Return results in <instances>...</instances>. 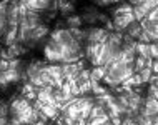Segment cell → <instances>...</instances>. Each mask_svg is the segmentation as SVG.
Masks as SVG:
<instances>
[{
  "instance_id": "cell-26",
  "label": "cell",
  "mask_w": 158,
  "mask_h": 125,
  "mask_svg": "<svg viewBox=\"0 0 158 125\" xmlns=\"http://www.w3.org/2000/svg\"><path fill=\"white\" fill-rule=\"evenodd\" d=\"M110 123L112 125H122V117H112L110 119Z\"/></svg>"
},
{
  "instance_id": "cell-20",
  "label": "cell",
  "mask_w": 158,
  "mask_h": 125,
  "mask_svg": "<svg viewBox=\"0 0 158 125\" xmlns=\"http://www.w3.org/2000/svg\"><path fill=\"white\" fill-rule=\"evenodd\" d=\"M148 50H150V57H152V58H156V55H158V47H156V44H150V45H148Z\"/></svg>"
},
{
  "instance_id": "cell-27",
  "label": "cell",
  "mask_w": 158,
  "mask_h": 125,
  "mask_svg": "<svg viewBox=\"0 0 158 125\" xmlns=\"http://www.w3.org/2000/svg\"><path fill=\"white\" fill-rule=\"evenodd\" d=\"M148 84H150V85H155V87H156V84H158V75L153 74V75L150 77V80H148Z\"/></svg>"
},
{
  "instance_id": "cell-1",
  "label": "cell",
  "mask_w": 158,
  "mask_h": 125,
  "mask_svg": "<svg viewBox=\"0 0 158 125\" xmlns=\"http://www.w3.org/2000/svg\"><path fill=\"white\" fill-rule=\"evenodd\" d=\"M45 35H48V27L40 24L37 28H33L32 32H30V35H28V40L37 42V40H40V38H44Z\"/></svg>"
},
{
  "instance_id": "cell-14",
  "label": "cell",
  "mask_w": 158,
  "mask_h": 125,
  "mask_svg": "<svg viewBox=\"0 0 158 125\" xmlns=\"http://www.w3.org/2000/svg\"><path fill=\"white\" fill-rule=\"evenodd\" d=\"M58 8H60V14L62 15H67L68 12L73 10V3H72V2H58Z\"/></svg>"
},
{
  "instance_id": "cell-6",
  "label": "cell",
  "mask_w": 158,
  "mask_h": 125,
  "mask_svg": "<svg viewBox=\"0 0 158 125\" xmlns=\"http://www.w3.org/2000/svg\"><path fill=\"white\" fill-rule=\"evenodd\" d=\"M17 37H19V27H8L7 37H5V45L10 47L12 44H15V42H17Z\"/></svg>"
},
{
  "instance_id": "cell-23",
  "label": "cell",
  "mask_w": 158,
  "mask_h": 125,
  "mask_svg": "<svg viewBox=\"0 0 158 125\" xmlns=\"http://www.w3.org/2000/svg\"><path fill=\"white\" fill-rule=\"evenodd\" d=\"M148 98H155V100L158 98V93H156V87H155V85H150V97H148Z\"/></svg>"
},
{
  "instance_id": "cell-25",
  "label": "cell",
  "mask_w": 158,
  "mask_h": 125,
  "mask_svg": "<svg viewBox=\"0 0 158 125\" xmlns=\"http://www.w3.org/2000/svg\"><path fill=\"white\" fill-rule=\"evenodd\" d=\"M23 98H27L28 102H30V100H37V92H28Z\"/></svg>"
},
{
  "instance_id": "cell-29",
  "label": "cell",
  "mask_w": 158,
  "mask_h": 125,
  "mask_svg": "<svg viewBox=\"0 0 158 125\" xmlns=\"http://www.w3.org/2000/svg\"><path fill=\"white\" fill-rule=\"evenodd\" d=\"M73 125H87V120H82V119H78Z\"/></svg>"
},
{
  "instance_id": "cell-19",
  "label": "cell",
  "mask_w": 158,
  "mask_h": 125,
  "mask_svg": "<svg viewBox=\"0 0 158 125\" xmlns=\"http://www.w3.org/2000/svg\"><path fill=\"white\" fill-rule=\"evenodd\" d=\"M70 92H72V97L80 95V92H78V82H77V80H72L70 82Z\"/></svg>"
},
{
  "instance_id": "cell-30",
  "label": "cell",
  "mask_w": 158,
  "mask_h": 125,
  "mask_svg": "<svg viewBox=\"0 0 158 125\" xmlns=\"http://www.w3.org/2000/svg\"><path fill=\"white\" fill-rule=\"evenodd\" d=\"M110 3H112V2H98V5H100V7H106V5H110Z\"/></svg>"
},
{
  "instance_id": "cell-4",
  "label": "cell",
  "mask_w": 158,
  "mask_h": 125,
  "mask_svg": "<svg viewBox=\"0 0 158 125\" xmlns=\"http://www.w3.org/2000/svg\"><path fill=\"white\" fill-rule=\"evenodd\" d=\"M40 112L45 115L48 120H57L58 117H60V110L55 109V107H50V105H42Z\"/></svg>"
},
{
  "instance_id": "cell-7",
  "label": "cell",
  "mask_w": 158,
  "mask_h": 125,
  "mask_svg": "<svg viewBox=\"0 0 158 125\" xmlns=\"http://www.w3.org/2000/svg\"><path fill=\"white\" fill-rule=\"evenodd\" d=\"M103 115H106V109H105V107H100V105H97V103H93V107L90 110V115H88V120H93L97 117H103ZM88 120H87V122H88Z\"/></svg>"
},
{
  "instance_id": "cell-11",
  "label": "cell",
  "mask_w": 158,
  "mask_h": 125,
  "mask_svg": "<svg viewBox=\"0 0 158 125\" xmlns=\"http://www.w3.org/2000/svg\"><path fill=\"white\" fill-rule=\"evenodd\" d=\"M78 92L80 95H87V93L92 92V82L87 80V82H80L78 84Z\"/></svg>"
},
{
  "instance_id": "cell-12",
  "label": "cell",
  "mask_w": 158,
  "mask_h": 125,
  "mask_svg": "<svg viewBox=\"0 0 158 125\" xmlns=\"http://www.w3.org/2000/svg\"><path fill=\"white\" fill-rule=\"evenodd\" d=\"M133 12V7L128 5V3H123L122 7H118L115 10V17H120V15H127V14H131Z\"/></svg>"
},
{
  "instance_id": "cell-28",
  "label": "cell",
  "mask_w": 158,
  "mask_h": 125,
  "mask_svg": "<svg viewBox=\"0 0 158 125\" xmlns=\"http://www.w3.org/2000/svg\"><path fill=\"white\" fill-rule=\"evenodd\" d=\"M105 32H106V30H113V24L112 22H110V20H106V22H105Z\"/></svg>"
},
{
  "instance_id": "cell-32",
  "label": "cell",
  "mask_w": 158,
  "mask_h": 125,
  "mask_svg": "<svg viewBox=\"0 0 158 125\" xmlns=\"http://www.w3.org/2000/svg\"><path fill=\"white\" fill-rule=\"evenodd\" d=\"M0 50H2V49H0Z\"/></svg>"
},
{
  "instance_id": "cell-22",
  "label": "cell",
  "mask_w": 158,
  "mask_h": 125,
  "mask_svg": "<svg viewBox=\"0 0 158 125\" xmlns=\"http://www.w3.org/2000/svg\"><path fill=\"white\" fill-rule=\"evenodd\" d=\"M20 65V60L19 58H12L8 60V68H14V70H17V67Z\"/></svg>"
},
{
  "instance_id": "cell-16",
  "label": "cell",
  "mask_w": 158,
  "mask_h": 125,
  "mask_svg": "<svg viewBox=\"0 0 158 125\" xmlns=\"http://www.w3.org/2000/svg\"><path fill=\"white\" fill-rule=\"evenodd\" d=\"M77 82H87V80H90V70H88V68H83V70H80L78 72V77H77L75 79Z\"/></svg>"
},
{
  "instance_id": "cell-10",
  "label": "cell",
  "mask_w": 158,
  "mask_h": 125,
  "mask_svg": "<svg viewBox=\"0 0 158 125\" xmlns=\"http://www.w3.org/2000/svg\"><path fill=\"white\" fill-rule=\"evenodd\" d=\"M65 22L68 25V28H78L83 20H82V17H78V15H72V17H68Z\"/></svg>"
},
{
  "instance_id": "cell-18",
  "label": "cell",
  "mask_w": 158,
  "mask_h": 125,
  "mask_svg": "<svg viewBox=\"0 0 158 125\" xmlns=\"http://www.w3.org/2000/svg\"><path fill=\"white\" fill-rule=\"evenodd\" d=\"M156 17H158V8H153L152 12H148V14H147L145 19H147L148 22H152V24H156Z\"/></svg>"
},
{
  "instance_id": "cell-17",
  "label": "cell",
  "mask_w": 158,
  "mask_h": 125,
  "mask_svg": "<svg viewBox=\"0 0 158 125\" xmlns=\"http://www.w3.org/2000/svg\"><path fill=\"white\" fill-rule=\"evenodd\" d=\"M92 92L98 97V95H103V93H106V88L102 87V85H98V84H93L92 85Z\"/></svg>"
},
{
  "instance_id": "cell-5",
  "label": "cell",
  "mask_w": 158,
  "mask_h": 125,
  "mask_svg": "<svg viewBox=\"0 0 158 125\" xmlns=\"http://www.w3.org/2000/svg\"><path fill=\"white\" fill-rule=\"evenodd\" d=\"M7 52H8V57H10V60H12V58H17L19 55L25 54V49L19 44V42H15V44H12L10 47H8Z\"/></svg>"
},
{
  "instance_id": "cell-31",
  "label": "cell",
  "mask_w": 158,
  "mask_h": 125,
  "mask_svg": "<svg viewBox=\"0 0 158 125\" xmlns=\"http://www.w3.org/2000/svg\"><path fill=\"white\" fill-rule=\"evenodd\" d=\"M128 125H138V123H136V122H135V119H133V120H131V122L128 123Z\"/></svg>"
},
{
  "instance_id": "cell-2",
  "label": "cell",
  "mask_w": 158,
  "mask_h": 125,
  "mask_svg": "<svg viewBox=\"0 0 158 125\" xmlns=\"http://www.w3.org/2000/svg\"><path fill=\"white\" fill-rule=\"evenodd\" d=\"M106 75V67L100 65V67H93V70H90V82L93 84H98L103 77Z\"/></svg>"
},
{
  "instance_id": "cell-9",
  "label": "cell",
  "mask_w": 158,
  "mask_h": 125,
  "mask_svg": "<svg viewBox=\"0 0 158 125\" xmlns=\"http://www.w3.org/2000/svg\"><path fill=\"white\" fill-rule=\"evenodd\" d=\"M0 74H2V77L7 80V84H8V82H17V80H20L19 70H14V68H8V70L0 72Z\"/></svg>"
},
{
  "instance_id": "cell-21",
  "label": "cell",
  "mask_w": 158,
  "mask_h": 125,
  "mask_svg": "<svg viewBox=\"0 0 158 125\" xmlns=\"http://www.w3.org/2000/svg\"><path fill=\"white\" fill-rule=\"evenodd\" d=\"M28 92H35V87H33L32 84H25V85H23V88H22V93H23V97L27 95Z\"/></svg>"
},
{
  "instance_id": "cell-15",
  "label": "cell",
  "mask_w": 158,
  "mask_h": 125,
  "mask_svg": "<svg viewBox=\"0 0 158 125\" xmlns=\"http://www.w3.org/2000/svg\"><path fill=\"white\" fill-rule=\"evenodd\" d=\"M138 75H140V79H142V84H147V82L150 80V77H152L153 74H152V70H150L148 67H145L143 70H140V72H138Z\"/></svg>"
},
{
  "instance_id": "cell-3",
  "label": "cell",
  "mask_w": 158,
  "mask_h": 125,
  "mask_svg": "<svg viewBox=\"0 0 158 125\" xmlns=\"http://www.w3.org/2000/svg\"><path fill=\"white\" fill-rule=\"evenodd\" d=\"M62 115L63 117H70V119H73L75 122L78 120V117H80V107L77 105V102L75 103H72V105H68L65 110L62 112Z\"/></svg>"
},
{
  "instance_id": "cell-24",
  "label": "cell",
  "mask_w": 158,
  "mask_h": 125,
  "mask_svg": "<svg viewBox=\"0 0 158 125\" xmlns=\"http://www.w3.org/2000/svg\"><path fill=\"white\" fill-rule=\"evenodd\" d=\"M8 70V60H0V72Z\"/></svg>"
},
{
  "instance_id": "cell-8",
  "label": "cell",
  "mask_w": 158,
  "mask_h": 125,
  "mask_svg": "<svg viewBox=\"0 0 158 125\" xmlns=\"http://www.w3.org/2000/svg\"><path fill=\"white\" fill-rule=\"evenodd\" d=\"M125 30L128 32V37H131L133 40H136V38L140 37V33H142V28H140L138 22H133V24H130V25H128V27H127Z\"/></svg>"
},
{
  "instance_id": "cell-13",
  "label": "cell",
  "mask_w": 158,
  "mask_h": 125,
  "mask_svg": "<svg viewBox=\"0 0 158 125\" xmlns=\"http://www.w3.org/2000/svg\"><path fill=\"white\" fill-rule=\"evenodd\" d=\"M156 5H158V2L156 0H150V2H142L140 3V7H142V10L145 12V14H148V12H152L153 8H156Z\"/></svg>"
}]
</instances>
